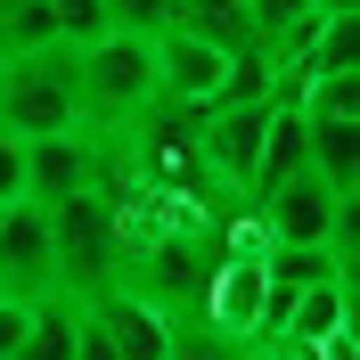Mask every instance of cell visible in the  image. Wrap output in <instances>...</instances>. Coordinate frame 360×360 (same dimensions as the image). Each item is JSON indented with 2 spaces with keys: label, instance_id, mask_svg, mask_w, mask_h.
Masks as SVG:
<instances>
[{
  "label": "cell",
  "instance_id": "obj_1",
  "mask_svg": "<svg viewBox=\"0 0 360 360\" xmlns=\"http://www.w3.org/2000/svg\"><path fill=\"white\" fill-rule=\"evenodd\" d=\"M156 107V33H98L90 49H74V115L82 131L115 139Z\"/></svg>",
  "mask_w": 360,
  "mask_h": 360
},
{
  "label": "cell",
  "instance_id": "obj_2",
  "mask_svg": "<svg viewBox=\"0 0 360 360\" xmlns=\"http://www.w3.org/2000/svg\"><path fill=\"white\" fill-rule=\"evenodd\" d=\"M49 213V262H58V303L107 295L123 278V213L115 188H74V197L41 205Z\"/></svg>",
  "mask_w": 360,
  "mask_h": 360
},
{
  "label": "cell",
  "instance_id": "obj_3",
  "mask_svg": "<svg viewBox=\"0 0 360 360\" xmlns=\"http://www.w3.org/2000/svg\"><path fill=\"white\" fill-rule=\"evenodd\" d=\"M74 49H0V131H74Z\"/></svg>",
  "mask_w": 360,
  "mask_h": 360
},
{
  "label": "cell",
  "instance_id": "obj_4",
  "mask_svg": "<svg viewBox=\"0 0 360 360\" xmlns=\"http://www.w3.org/2000/svg\"><path fill=\"white\" fill-rule=\"evenodd\" d=\"M254 229H262L270 246H352V197L344 188H328V180L311 172V164H295L270 197L246 205Z\"/></svg>",
  "mask_w": 360,
  "mask_h": 360
},
{
  "label": "cell",
  "instance_id": "obj_5",
  "mask_svg": "<svg viewBox=\"0 0 360 360\" xmlns=\"http://www.w3.org/2000/svg\"><path fill=\"white\" fill-rule=\"evenodd\" d=\"M74 188H115V164H107V139L98 131H33L25 139V205H58Z\"/></svg>",
  "mask_w": 360,
  "mask_h": 360
},
{
  "label": "cell",
  "instance_id": "obj_6",
  "mask_svg": "<svg viewBox=\"0 0 360 360\" xmlns=\"http://www.w3.org/2000/svg\"><path fill=\"white\" fill-rule=\"evenodd\" d=\"M238 58H246V49H221L213 33H197V25H156V98H172V107H213Z\"/></svg>",
  "mask_w": 360,
  "mask_h": 360
},
{
  "label": "cell",
  "instance_id": "obj_7",
  "mask_svg": "<svg viewBox=\"0 0 360 360\" xmlns=\"http://www.w3.org/2000/svg\"><path fill=\"white\" fill-rule=\"evenodd\" d=\"M0 295L8 303H58V262H49V213L41 205H0Z\"/></svg>",
  "mask_w": 360,
  "mask_h": 360
},
{
  "label": "cell",
  "instance_id": "obj_8",
  "mask_svg": "<svg viewBox=\"0 0 360 360\" xmlns=\"http://www.w3.org/2000/svg\"><path fill=\"white\" fill-rule=\"evenodd\" d=\"M90 319L107 328L115 360H164V336H172V319L156 311V303H139L131 287H107V295H82Z\"/></svg>",
  "mask_w": 360,
  "mask_h": 360
},
{
  "label": "cell",
  "instance_id": "obj_9",
  "mask_svg": "<svg viewBox=\"0 0 360 360\" xmlns=\"http://www.w3.org/2000/svg\"><path fill=\"white\" fill-rule=\"evenodd\" d=\"M262 270L278 287H319V278H352V246H270L262 238Z\"/></svg>",
  "mask_w": 360,
  "mask_h": 360
},
{
  "label": "cell",
  "instance_id": "obj_10",
  "mask_svg": "<svg viewBox=\"0 0 360 360\" xmlns=\"http://www.w3.org/2000/svg\"><path fill=\"white\" fill-rule=\"evenodd\" d=\"M352 328V278H319V287H295V311H287V336H336Z\"/></svg>",
  "mask_w": 360,
  "mask_h": 360
},
{
  "label": "cell",
  "instance_id": "obj_11",
  "mask_svg": "<svg viewBox=\"0 0 360 360\" xmlns=\"http://www.w3.org/2000/svg\"><path fill=\"white\" fill-rule=\"evenodd\" d=\"M8 360H74V311L66 303H33V319L8 344Z\"/></svg>",
  "mask_w": 360,
  "mask_h": 360
},
{
  "label": "cell",
  "instance_id": "obj_12",
  "mask_svg": "<svg viewBox=\"0 0 360 360\" xmlns=\"http://www.w3.org/2000/svg\"><path fill=\"white\" fill-rule=\"evenodd\" d=\"M49 8V33H58V49H90L98 33H115L107 0H41Z\"/></svg>",
  "mask_w": 360,
  "mask_h": 360
},
{
  "label": "cell",
  "instance_id": "obj_13",
  "mask_svg": "<svg viewBox=\"0 0 360 360\" xmlns=\"http://www.w3.org/2000/svg\"><path fill=\"white\" fill-rule=\"evenodd\" d=\"M254 344L221 336V328H205V319H172V336H164V360H246Z\"/></svg>",
  "mask_w": 360,
  "mask_h": 360
},
{
  "label": "cell",
  "instance_id": "obj_14",
  "mask_svg": "<svg viewBox=\"0 0 360 360\" xmlns=\"http://www.w3.org/2000/svg\"><path fill=\"white\" fill-rule=\"evenodd\" d=\"M17 197H25V139L0 131V205H17Z\"/></svg>",
  "mask_w": 360,
  "mask_h": 360
},
{
  "label": "cell",
  "instance_id": "obj_15",
  "mask_svg": "<svg viewBox=\"0 0 360 360\" xmlns=\"http://www.w3.org/2000/svg\"><path fill=\"white\" fill-rule=\"evenodd\" d=\"M25 319H33V303H8V295H0V360H8V344L25 336Z\"/></svg>",
  "mask_w": 360,
  "mask_h": 360
},
{
  "label": "cell",
  "instance_id": "obj_16",
  "mask_svg": "<svg viewBox=\"0 0 360 360\" xmlns=\"http://www.w3.org/2000/svg\"><path fill=\"white\" fill-rule=\"evenodd\" d=\"M25 8H41V0H0V33H8V25L25 17Z\"/></svg>",
  "mask_w": 360,
  "mask_h": 360
}]
</instances>
